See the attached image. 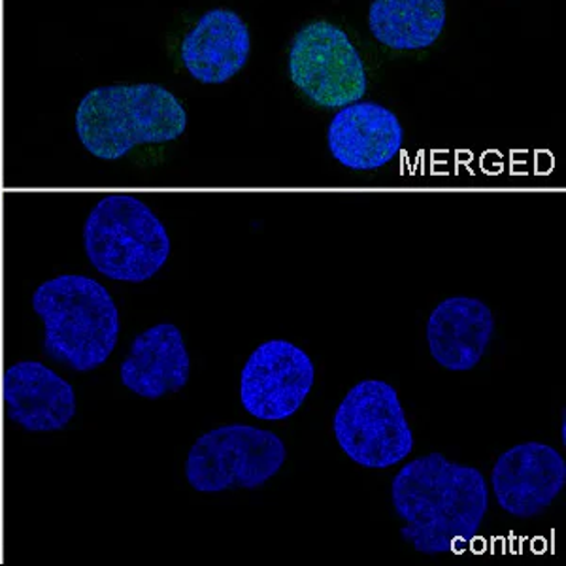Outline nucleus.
<instances>
[{
	"mask_svg": "<svg viewBox=\"0 0 566 566\" xmlns=\"http://www.w3.org/2000/svg\"><path fill=\"white\" fill-rule=\"evenodd\" d=\"M392 509L405 522L400 536L423 555L458 552L476 538L490 510L482 472L442 453L413 459L391 483Z\"/></svg>",
	"mask_w": 566,
	"mask_h": 566,
	"instance_id": "1",
	"label": "nucleus"
},
{
	"mask_svg": "<svg viewBox=\"0 0 566 566\" xmlns=\"http://www.w3.org/2000/svg\"><path fill=\"white\" fill-rule=\"evenodd\" d=\"M186 129L180 98L157 84L97 87L76 109L77 138L103 161H117L140 144L178 140Z\"/></svg>",
	"mask_w": 566,
	"mask_h": 566,
	"instance_id": "2",
	"label": "nucleus"
},
{
	"mask_svg": "<svg viewBox=\"0 0 566 566\" xmlns=\"http://www.w3.org/2000/svg\"><path fill=\"white\" fill-rule=\"evenodd\" d=\"M33 308L44 323V354L76 373L103 367L122 331L119 310L103 283L63 274L34 291Z\"/></svg>",
	"mask_w": 566,
	"mask_h": 566,
	"instance_id": "3",
	"label": "nucleus"
},
{
	"mask_svg": "<svg viewBox=\"0 0 566 566\" xmlns=\"http://www.w3.org/2000/svg\"><path fill=\"white\" fill-rule=\"evenodd\" d=\"M85 255L114 282H148L170 258V237L161 219L135 195L112 193L85 219Z\"/></svg>",
	"mask_w": 566,
	"mask_h": 566,
	"instance_id": "4",
	"label": "nucleus"
},
{
	"mask_svg": "<svg viewBox=\"0 0 566 566\" xmlns=\"http://www.w3.org/2000/svg\"><path fill=\"white\" fill-rule=\"evenodd\" d=\"M287 459L282 438L251 424H226L202 434L189 450L187 483L199 493L258 490Z\"/></svg>",
	"mask_w": 566,
	"mask_h": 566,
	"instance_id": "5",
	"label": "nucleus"
},
{
	"mask_svg": "<svg viewBox=\"0 0 566 566\" xmlns=\"http://www.w3.org/2000/svg\"><path fill=\"white\" fill-rule=\"evenodd\" d=\"M333 429L340 450L365 469H391L413 450L399 392L384 380L352 387L336 410Z\"/></svg>",
	"mask_w": 566,
	"mask_h": 566,
	"instance_id": "6",
	"label": "nucleus"
},
{
	"mask_svg": "<svg viewBox=\"0 0 566 566\" xmlns=\"http://www.w3.org/2000/svg\"><path fill=\"white\" fill-rule=\"evenodd\" d=\"M290 76L322 108H344L367 93V71L357 48L328 21L304 25L291 42Z\"/></svg>",
	"mask_w": 566,
	"mask_h": 566,
	"instance_id": "7",
	"label": "nucleus"
},
{
	"mask_svg": "<svg viewBox=\"0 0 566 566\" xmlns=\"http://www.w3.org/2000/svg\"><path fill=\"white\" fill-rule=\"evenodd\" d=\"M316 381V368L304 349L287 340L263 342L240 374V402L261 421L295 416Z\"/></svg>",
	"mask_w": 566,
	"mask_h": 566,
	"instance_id": "8",
	"label": "nucleus"
},
{
	"mask_svg": "<svg viewBox=\"0 0 566 566\" xmlns=\"http://www.w3.org/2000/svg\"><path fill=\"white\" fill-rule=\"evenodd\" d=\"M566 485V463L559 451L542 442H525L504 451L491 472L496 504L517 520L544 514Z\"/></svg>",
	"mask_w": 566,
	"mask_h": 566,
	"instance_id": "9",
	"label": "nucleus"
},
{
	"mask_svg": "<svg viewBox=\"0 0 566 566\" xmlns=\"http://www.w3.org/2000/svg\"><path fill=\"white\" fill-rule=\"evenodd\" d=\"M2 399L8 419L29 432L63 431L76 416L74 387L39 360L7 368Z\"/></svg>",
	"mask_w": 566,
	"mask_h": 566,
	"instance_id": "10",
	"label": "nucleus"
},
{
	"mask_svg": "<svg viewBox=\"0 0 566 566\" xmlns=\"http://www.w3.org/2000/svg\"><path fill=\"white\" fill-rule=\"evenodd\" d=\"M405 142V129L391 109L378 103L349 104L328 125V151L349 170H378L391 163Z\"/></svg>",
	"mask_w": 566,
	"mask_h": 566,
	"instance_id": "11",
	"label": "nucleus"
},
{
	"mask_svg": "<svg viewBox=\"0 0 566 566\" xmlns=\"http://www.w3.org/2000/svg\"><path fill=\"white\" fill-rule=\"evenodd\" d=\"M250 29L239 13L216 8L205 13L181 42V63L200 84H226L244 69Z\"/></svg>",
	"mask_w": 566,
	"mask_h": 566,
	"instance_id": "12",
	"label": "nucleus"
},
{
	"mask_svg": "<svg viewBox=\"0 0 566 566\" xmlns=\"http://www.w3.org/2000/svg\"><path fill=\"white\" fill-rule=\"evenodd\" d=\"M495 333V317L488 304L470 296H451L432 310L427 342L432 359L451 373L478 367Z\"/></svg>",
	"mask_w": 566,
	"mask_h": 566,
	"instance_id": "13",
	"label": "nucleus"
},
{
	"mask_svg": "<svg viewBox=\"0 0 566 566\" xmlns=\"http://www.w3.org/2000/svg\"><path fill=\"white\" fill-rule=\"evenodd\" d=\"M189 374L191 359L186 340L172 323H159L136 336L119 368L123 386L149 400L181 391L189 381Z\"/></svg>",
	"mask_w": 566,
	"mask_h": 566,
	"instance_id": "14",
	"label": "nucleus"
},
{
	"mask_svg": "<svg viewBox=\"0 0 566 566\" xmlns=\"http://www.w3.org/2000/svg\"><path fill=\"white\" fill-rule=\"evenodd\" d=\"M368 27L391 50H424L444 31L446 0H373Z\"/></svg>",
	"mask_w": 566,
	"mask_h": 566,
	"instance_id": "15",
	"label": "nucleus"
}]
</instances>
